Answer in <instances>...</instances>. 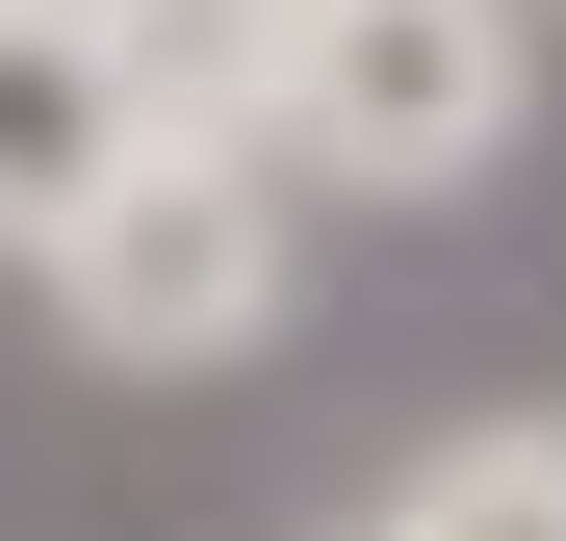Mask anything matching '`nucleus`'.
<instances>
[{
  "mask_svg": "<svg viewBox=\"0 0 566 541\" xmlns=\"http://www.w3.org/2000/svg\"><path fill=\"white\" fill-rule=\"evenodd\" d=\"M541 104V0H310L258 52V180H335V207H463Z\"/></svg>",
  "mask_w": 566,
  "mask_h": 541,
  "instance_id": "1",
  "label": "nucleus"
},
{
  "mask_svg": "<svg viewBox=\"0 0 566 541\" xmlns=\"http://www.w3.org/2000/svg\"><path fill=\"white\" fill-rule=\"evenodd\" d=\"M27 284H52L77 361H129V387L258 361V335H283V180H258V129H129V180L27 258Z\"/></svg>",
  "mask_w": 566,
  "mask_h": 541,
  "instance_id": "2",
  "label": "nucleus"
},
{
  "mask_svg": "<svg viewBox=\"0 0 566 541\" xmlns=\"http://www.w3.org/2000/svg\"><path fill=\"white\" fill-rule=\"evenodd\" d=\"M129 129H155V77H129L104 0H0V258H52L77 207H104Z\"/></svg>",
  "mask_w": 566,
  "mask_h": 541,
  "instance_id": "3",
  "label": "nucleus"
},
{
  "mask_svg": "<svg viewBox=\"0 0 566 541\" xmlns=\"http://www.w3.org/2000/svg\"><path fill=\"white\" fill-rule=\"evenodd\" d=\"M387 541H566V413H463L387 490Z\"/></svg>",
  "mask_w": 566,
  "mask_h": 541,
  "instance_id": "4",
  "label": "nucleus"
},
{
  "mask_svg": "<svg viewBox=\"0 0 566 541\" xmlns=\"http://www.w3.org/2000/svg\"><path fill=\"white\" fill-rule=\"evenodd\" d=\"M129 77H155V129H258V52L310 27V0H104Z\"/></svg>",
  "mask_w": 566,
  "mask_h": 541,
  "instance_id": "5",
  "label": "nucleus"
},
{
  "mask_svg": "<svg viewBox=\"0 0 566 541\" xmlns=\"http://www.w3.org/2000/svg\"><path fill=\"white\" fill-rule=\"evenodd\" d=\"M335 541H387V516H335Z\"/></svg>",
  "mask_w": 566,
  "mask_h": 541,
  "instance_id": "6",
  "label": "nucleus"
}]
</instances>
